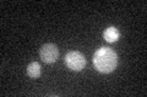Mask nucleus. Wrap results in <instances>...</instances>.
<instances>
[{"instance_id":"obj_1","label":"nucleus","mask_w":147,"mask_h":97,"mask_svg":"<svg viewBox=\"0 0 147 97\" xmlns=\"http://www.w3.org/2000/svg\"><path fill=\"white\" fill-rule=\"evenodd\" d=\"M93 64L100 73H110L118 66V56L114 50L109 48H100L94 52Z\"/></svg>"},{"instance_id":"obj_2","label":"nucleus","mask_w":147,"mask_h":97,"mask_svg":"<svg viewBox=\"0 0 147 97\" xmlns=\"http://www.w3.org/2000/svg\"><path fill=\"white\" fill-rule=\"evenodd\" d=\"M65 63H66L67 68H70L71 71L80 72L85 67L86 58L84 55L79 51H69L65 56Z\"/></svg>"},{"instance_id":"obj_3","label":"nucleus","mask_w":147,"mask_h":97,"mask_svg":"<svg viewBox=\"0 0 147 97\" xmlns=\"http://www.w3.org/2000/svg\"><path fill=\"white\" fill-rule=\"evenodd\" d=\"M40 58L42 61L45 63H54L58 59L59 56V50L57 48V45L54 44H44L42 48H40Z\"/></svg>"},{"instance_id":"obj_4","label":"nucleus","mask_w":147,"mask_h":97,"mask_svg":"<svg viewBox=\"0 0 147 97\" xmlns=\"http://www.w3.org/2000/svg\"><path fill=\"white\" fill-rule=\"evenodd\" d=\"M103 38L107 43H115L120 38V32L118 30L117 27H108L103 32Z\"/></svg>"},{"instance_id":"obj_5","label":"nucleus","mask_w":147,"mask_h":97,"mask_svg":"<svg viewBox=\"0 0 147 97\" xmlns=\"http://www.w3.org/2000/svg\"><path fill=\"white\" fill-rule=\"evenodd\" d=\"M27 74L30 78H38L40 75V64L38 62H31L28 66H27Z\"/></svg>"}]
</instances>
